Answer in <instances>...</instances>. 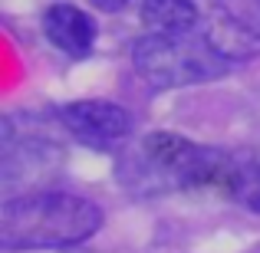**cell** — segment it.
<instances>
[{"mask_svg":"<svg viewBox=\"0 0 260 253\" xmlns=\"http://www.w3.org/2000/svg\"><path fill=\"white\" fill-rule=\"evenodd\" d=\"M59 119L73 135H79L83 141H92V145H109V141H119L132 132V115L115 102L99 99L70 102L59 109Z\"/></svg>","mask_w":260,"mask_h":253,"instance_id":"3","label":"cell"},{"mask_svg":"<svg viewBox=\"0 0 260 253\" xmlns=\"http://www.w3.org/2000/svg\"><path fill=\"white\" fill-rule=\"evenodd\" d=\"M234 197H237V201H241L247 210L260 214V165L244 168L241 184H237V194H234Z\"/></svg>","mask_w":260,"mask_h":253,"instance_id":"6","label":"cell"},{"mask_svg":"<svg viewBox=\"0 0 260 253\" xmlns=\"http://www.w3.org/2000/svg\"><path fill=\"white\" fill-rule=\"evenodd\" d=\"M102 227V210L89 197L37 191L10 197L0 210L4 250H50L83 243Z\"/></svg>","mask_w":260,"mask_h":253,"instance_id":"1","label":"cell"},{"mask_svg":"<svg viewBox=\"0 0 260 253\" xmlns=\"http://www.w3.org/2000/svg\"><path fill=\"white\" fill-rule=\"evenodd\" d=\"M224 13H228L234 23H241L250 37L260 40V0H244L237 10H224Z\"/></svg>","mask_w":260,"mask_h":253,"instance_id":"7","label":"cell"},{"mask_svg":"<svg viewBox=\"0 0 260 253\" xmlns=\"http://www.w3.org/2000/svg\"><path fill=\"white\" fill-rule=\"evenodd\" d=\"M89 4H92L95 10H106V13H119L122 7L128 4V0H89Z\"/></svg>","mask_w":260,"mask_h":253,"instance_id":"8","label":"cell"},{"mask_svg":"<svg viewBox=\"0 0 260 253\" xmlns=\"http://www.w3.org/2000/svg\"><path fill=\"white\" fill-rule=\"evenodd\" d=\"M132 63L142 73V79L155 89L211 83V79H221L231 66L208 40H191L188 33L181 37L148 33V37L135 40Z\"/></svg>","mask_w":260,"mask_h":253,"instance_id":"2","label":"cell"},{"mask_svg":"<svg viewBox=\"0 0 260 253\" xmlns=\"http://www.w3.org/2000/svg\"><path fill=\"white\" fill-rule=\"evenodd\" d=\"M43 33L59 53L73 59H83L89 56L95 43V23L86 10L73 4H53L50 10L43 13Z\"/></svg>","mask_w":260,"mask_h":253,"instance_id":"4","label":"cell"},{"mask_svg":"<svg viewBox=\"0 0 260 253\" xmlns=\"http://www.w3.org/2000/svg\"><path fill=\"white\" fill-rule=\"evenodd\" d=\"M142 23L152 33L181 37V33H191V26L198 23V7L194 0H145Z\"/></svg>","mask_w":260,"mask_h":253,"instance_id":"5","label":"cell"}]
</instances>
